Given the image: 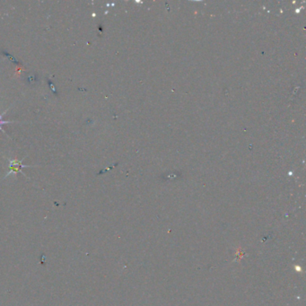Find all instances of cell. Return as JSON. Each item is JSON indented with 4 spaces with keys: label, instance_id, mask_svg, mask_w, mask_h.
I'll return each instance as SVG.
<instances>
[{
    "label": "cell",
    "instance_id": "2",
    "mask_svg": "<svg viewBox=\"0 0 306 306\" xmlns=\"http://www.w3.org/2000/svg\"><path fill=\"white\" fill-rule=\"evenodd\" d=\"M22 167H24V166L21 165V163L17 161H12L11 163H10V168H11V171H13V172L20 171Z\"/></svg>",
    "mask_w": 306,
    "mask_h": 306
},
{
    "label": "cell",
    "instance_id": "1",
    "mask_svg": "<svg viewBox=\"0 0 306 306\" xmlns=\"http://www.w3.org/2000/svg\"><path fill=\"white\" fill-rule=\"evenodd\" d=\"M25 81L30 86H34L38 81V77L34 74H27V76H25Z\"/></svg>",
    "mask_w": 306,
    "mask_h": 306
}]
</instances>
